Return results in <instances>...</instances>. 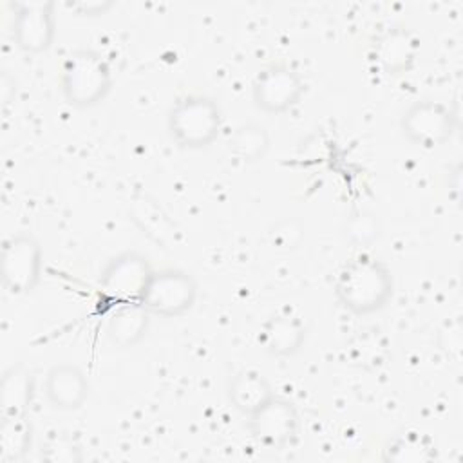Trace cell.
<instances>
[{
    "label": "cell",
    "instance_id": "obj_1",
    "mask_svg": "<svg viewBox=\"0 0 463 463\" xmlns=\"http://www.w3.org/2000/svg\"><path fill=\"white\" fill-rule=\"evenodd\" d=\"M394 291L391 269L373 255H356L338 271L335 295L353 315H371L387 306Z\"/></svg>",
    "mask_w": 463,
    "mask_h": 463
},
{
    "label": "cell",
    "instance_id": "obj_2",
    "mask_svg": "<svg viewBox=\"0 0 463 463\" xmlns=\"http://www.w3.org/2000/svg\"><path fill=\"white\" fill-rule=\"evenodd\" d=\"M112 89V69L94 49H76L61 67V90L69 105L89 109L103 101Z\"/></svg>",
    "mask_w": 463,
    "mask_h": 463
},
{
    "label": "cell",
    "instance_id": "obj_3",
    "mask_svg": "<svg viewBox=\"0 0 463 463\" xmlns=\"http://www.w3.org/2000/svg\"><path fill=\"white\" fill-rule=\"evenodd\" d=\"M166 128L177 146L186 150L206 148L222 128L221 107L206 94H190L170 109Z\"/></svg>",
    "mask_w": 463,
    "mask_h": 463
},
{
    "label": "cell",
    "instance_id": "obj_4",
    "mask_svg": "<svg viewBox=\"0 0 463 463\" xmlns=\"http://www.w3.org/2000/svg\"><path fill=\"white\" fill-rule=\"evenodd\" d=\"M197 291V280L188 271L179 268L154 269L139 297V304L150 315L175 318L194 307Z\"/></svg>",
    "mask_w": 463,
    "mask_h": 463
},
{
    "label": "cell",
    "instance_id": "obj_5",
    "mask_svg": "<svg viewBox=\"0 0 463 463\" xmlns=\"http://www.w3.org/2000/svg\"><path fill=\"white\" fill-rule=\"evenodd\" d=\"M43 266V250L29 233H16L4 241L0 257V275L4 288L11 295L31 293L40 279Z\"/></svg>",
    "mask_w": 463,
    "mask_h": 463
},
{
    "label": "cell",
    "instance_id": "obj_6",
    "mask_svg": "<svg viewBox=\"0 0 463 463\" xmlns=\"http://www.w3.org/2000/svg\"><path fill=\"white\" fill-rule=\"evenodd\" d=\"M402 134L418 146L432 148L447 143L456 130L454 112L441 101L420 99L405 109L400 119Z\"/></svg>",
    "mask_w": 463,
    "mask_h": 463
},
{
    "label": "cell",
    "instance_id": "obj_7",
    "mask_svg": "<svg viewBox=\"0 0 463 463\" xmlns=\"http://www.w3.org/2000/svg\"><path fill=\"white\" fill-rule=\"evenodd\" d=\"M248 430L251 438L268 449L291 447L300 432V414L293 402L273 396L259 411L248 416Z\"/></svg>",
    "mask_w": 463,
    "mask_h": 463
},
{
    "label": "cell",
    "instance_id": "obj_8",
    "mask_svg": "<svg viewBox=\"0 0 463 463\" xmlns=\"http://www.w3.org/2000/svg\"><path fill=\"white\" fill-rule=\"evenodd\" d=\"M304 90L306 83L300 72L288 63H271L255 76L251 96L259 110L284 114L300 101Z\"/></svg>",
    "mask_w": 463,
    "mask_h": 463
},
{
    "label": "cell",
    "instance_id": "obj_9",
    "mask_svg": "<svg viewBox=\"0 0 463 463\" xmlns=\"http://www.w3.org/2000/svg\"><path fill=\"white\" fill-rule=\"evenodd\" d=\"M152 271L145 255L125 251L107 262L99 275V288L112 300L139 302Z\"/></svg>",
    "mask_w": 463,
    "mask_h": 463
},
{
    "label": "cell",
    "instance_id": "obj_10",
    "mask_svg": "<svg viewBox=\"0 0 463 463\" xmlns=\"http://www.w3.org/2000/svg\"><path fill=\"white\" fill-rule=\"evenodd\" d=\"M56 36V16L52 2H20L16 4L13 38L20 51L27 54L45 52Z\"/></svg>",
    "mask_w": 463,
    "mask_h": 463
},
{
    "label": "cell",
    "instance_id": "obj_11",
    "mask_svg": "<svg viewBox=\"0 0 463 463\" xmlns=\"http://www.w3.org/2000/svg\"><path fill=\"white\" fill-rule=\"evenodd\" d=\"M89 380L76 364H56L45 376V398L52 409L78 411L89 398Z\"/></svg>",
    "mask_w": 463,
    "mask_h": 463
},
{
    "label": "cell",
    "instance_id": "obj_12",
    "mask_svg": "<svg viewBox=\"0 0 463 463\" xmlns=\"http://www.w3.org/2000/svg\"><path fill=\"white\" fill-rule=\"evenodd\" d=\"M420 42L405 27H392L385 31L373 45L376 65L387 76H402L412 71L418 58Z\"/></svg>",
    "mask_w": 463,
    "mask_h": 463
},
{
    "label": "cell",
    "instance_id": "obj_13",
    "mask_svg": "<svg viewBox=\"0 0 463 463\" xmlns=\"http://www.w3.org/2000/svg\"><path fill=\"white\" fill-rule=\"evenodd\" d=\"M306 335L307 329L300 317L293 313H279L264 322L259 338L271 356L289 358L302 349Z\"/></svg>",
    "mask_w": 463,
    "mask_h": 463
},
{
    "label": "cell",
    "instance_id": "obj_14",
    "mask_svg": "<svg viewBox=\"0 0 463 463\" xmlns=\"http://www.w3.org/2000/svg\"><path fill=\"white\" fill-rule=\"evenodd\" d=\"M150 313L139 302H119L107 320V336L119 349L134 347L143 340L150 324Z\"/></svg>",
    "mask_w": 463,
    "mask_h": 463
},
{
    "label": "cell",
    "instance_id": "obj_15",
    "mask_svg": "<svg viewBox=\"0 0 463 463\" xmlns=\"http://www.w3.org/2000/svg\"><path fill=\"white\" fill-rule=\"evenodd\" d=\"M275 396L269 380L255 369H241L228 382V398L244 416L259 411Z\"/></svg>",
    "mask_w": 463,
    "mask_h": 463
},
{
    "label": "cell",
    "instance_id": "obj_16",
    "mask_svg": "<svg viewBox=\"0 0 463 463\" xmlns=\"http://www.w3.org/2000/svg\"><path fill=\"white\" fill-rule=\"evenodd\" d=\"M33 402V376L24 365L9 367L2 376L0 414L2 418L27 416Z\"/></svg>",
    "mask_w": 463,
    "mask_h": 463
},
{
    "label": "cell",
    "instance_id": "obj_17",
    "mask_svg": "<svg viewBox=\"0 0 463 463\" xmlns=\"http://www.w3.org/2000/svg\"><path fill=\"white\" fill-rule=\"evenodd\" d=\"M31 423L27 416L2 418L0 421V461L14 463L20 461L31 447Z\"/></svg>",
    "mask_w": 463,
    "mask_h": 463
},
{
    "label": "cell",
    "instance_id": "obj_18",
    "mask_svg": "<svg viewBox=\"0 0 463 463\" xmlns=\"http://www.w3.org/2000/svg\"><path fill=\"white\" fill-rule=\"evenodd\" d=\"M230 152L246 163L262 159L269 148V134L257 123H246L235 128L228 141Z\"/></svg>",
    "mask_w": 463,
    "mask_h": 463
},
{
    "label": "cell",
    "instance_id": "obj_19",
    "mask_svg": "<svg viewBox=\"0 0 463 463\" xmlns=\"http://www.w3.org/2000/svg\"><path fill=\"white\" fill-rule=\"evenodd\" d=\"M383 458L387 461H400V463L427 461L432 458V449L425 447L423 441L416 436H400L383 449Z\"/></svg>",
    "mask_w": 463,
    "mask_h": 463
},
{
    "label": "cell",
    "instance_id": "obj_20",
    "mask_svg": "<svg viewBox=\"0 0 463 463\" xmlns=\"http://www.w3.org/2000/svg\"><path fill=\"white\" fill-rule=\"evenodd\" d=\"M42 458L52 463H74L81 459V452L72 443L63 445L61 441H54L47 449H42Z\"/></svg>",
    "mask_w": 463,
    "mask_h": 463
},
{
    "label": "cell",
    "instance_id": "obj_21",
    "mask_svg": "<svg viewBox=\"0 0 463 463\" xmlns=\"http://www.w3.org/2000/svg\"><path fill=\"white\" fill-rule=\"evenodd\" d=\"M67 7L76 11L80 16H99V14H105L112 7V2H87V4L72 2V4H67Z\"/></svg>",
    "mask_w": 463,
    "mask_h": 463
}]
</instances>
